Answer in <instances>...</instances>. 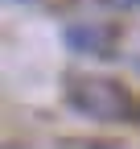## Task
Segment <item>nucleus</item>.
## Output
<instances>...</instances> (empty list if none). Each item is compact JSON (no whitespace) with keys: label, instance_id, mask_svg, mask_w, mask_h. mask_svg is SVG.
Returning a JSON list of instances; mask_svg holds the SVG:
<instances>
[{"label":"nucleus","instance_id":"obj_1","mask_svg":"<svg viewBox=\"0 0 140 149\" xmlns=\"http://www.w3.org/2000/svg\"><path fill=\"white\" fill-rule=\"evenodd\" d=\"M66 100L74 104L82 116H95V120H119V116L132 112L128 91L119 83H111V79H70Z\"/></svg>","mask_w":140,"mask_h":149},{"label":"nucleus","instance_id":"obj_2","mask_svg":"<svg viewBox=\"0 0 140 149\" xmlns=\"http://www.w3.org/2000/svg\"><path fill=\"white\" fill-rule=\"evenodd\" d=\"M103 29H82V25H74V29H66V42H70V50H99V42H103Z\"/></svg>","mask_w":140,"mask_h":149},{"label":"nucleus","instance_id":"obj_3","mask_svg":"<svg viewBox=\"0 0 140 149\" xmlns=\"http://www.w3.org/2000/svg\"><path fill=\"white\" fill-rule=\"evenodd\" d=\"M132 4H140V0H132Z\"/></svg>","mask_w":140,"mask_h":149}]
</instances>
